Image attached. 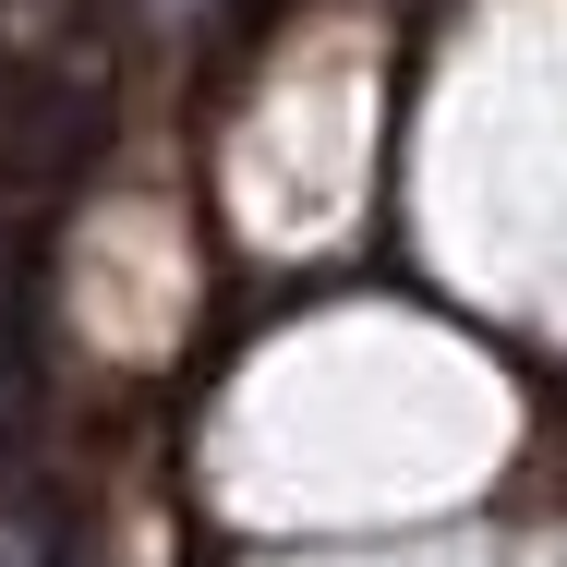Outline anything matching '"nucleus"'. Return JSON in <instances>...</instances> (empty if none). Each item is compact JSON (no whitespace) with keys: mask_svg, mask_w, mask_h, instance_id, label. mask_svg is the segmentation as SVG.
Segmentation results:
<instances>
[{"mask_svg":"<svg viewBox=\"0 0 567 567\" xmlns=\"http://www.w3.org/2000/svg\"><path fill=\"white\" fill-rule=\"evenodd\" d=\"M85 145H97V97L0 61V241H12V218H49L73 194Z\"/></svg>","mask_w":567,"mask_h":567,"instance_id":"1","label":"nucleus"},{"mask_svg":"<svg viewBox=\"0 0 567 567\" xmlns=\"http://www.w3.org/2000/svg\"><path fill=\"white\" fill-rule=\"evenodd\" d=\"M24 411H37V327H24V266L0 241V447L24 435Z\"/></svg>","mask_w":567,"mask_h":567,"instance_id":"2","label":"nucleus"}]
</instances>
